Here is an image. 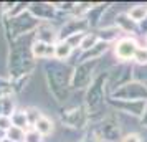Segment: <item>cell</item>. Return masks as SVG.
Here are the masks:
<instances>
[{
  "instance_id": "3957f363",
  "label": "cell",
  "mask_w": 147,
  "mask_h": 142,
  "mask_svg": "<svg viewBox=\"0 0 147 142\" xmlns=\"http://www.w3.org/2000/svg\"><path fill=\"white\" fill-rule=\"evenodd\" d=\"M101 61V60H99ZM99 61H80L73 68L71 76V88L76 91H86L98 75Z\"/></svg>"
},
{
  "instance_id": "5bb4252c",
  "label": "cell",
  "mask_w": 147,
  "mask_h": 142,
  "mask_svg": "<svg viewBox=\"0 0 147 142\" xmlns=\"http://www.w3.org/2000/svg\"><path fill=\"white\" fill-rule=\"evenodd\" d=\"M126 13L131 17V20L140 23L147 18V3H134L126 10Z\"/></svg>"
},
{
  "instance_id": "8fae6325",
  "label": "cell",
  "mask_w": 147,
  "mask_h": 142,
  "mask_svg": "<svg viewBox=\"0 0 147 142\" xmlns=\"http://www.w3.org/2000/svg\"><path fill=\"white\" fill-rule=\"evenodd\" d=\"M30 13L38 20H51L56 13L55 3H32Z\"/></svg>"
},
{
  "instance_id": "ac0fdd59",
  "label": "cell",
  "mask_w": 147,
  "mask_h": 142,
  "mask_svg": "<svg viewBox=\"0 0 147 142\" xmlns=\"http://www.w3.org/2000/svg\"><path fill=\"white\" fill-rule=\"evenodd\" d=\"M48 46H50V45L43 43V41L33 40V43H32V56H33V58H40V60H47Z\"/></svg>"
},
{
  "instance_id": "2e32d148",
  "label": "cell",
  "mask_w": 147,
  "mask_h": 142,
  "mask_svg": "<svg viewBox=\"0 0 147 142\" xmlns=\"http://www.w3.org/2000/svg\"><path fill=\"white\" fill-rule=\"evenodd\" d=\"M12 124L15 127H20V129H30V122H28L27 117V111H13L12 112Z\"/></svg>"
},
{
  "instance_id": "8992f818",
  "label": "cell",
  "mask_w": 147,
  "mask_h": 142,
  "mask_svg": "<svg viewBox=\"0 0 147 142\" xmlns=\"http://www.w3.org/2000/svg\"><path fill=\"white\" fill-rule=\"evenodd\" d=\"M109 99L116 101H147V86L139 81H129L124 86H121L117 91H114L109 96Z\"/></svg>"
},
{
  "instance_id": "9c48e42d",
  "label": "cell",
  "mask_w": 147,
  "mask_h": 142,
  "mask_svg": "<svg viewBox=\"0 0 147 142\" xmlns=\"http://www.w3.org/2000/svg\"><path fill=\"white\" fill-rule=\"evenodd\" d=\"M114 25L119 28L122 35L126 36H139V23L131 20V17L126 12H119L114 18Z\"/></svg>"
},
{
  "instance_id": "d4e9b609",
  "label": "cell",
  "mask_w": 147,
  "mask_h": 142,
  "mask_svg": "<svg viewBox=\"0 0 147 142\" xmlns=\"http://www.w3.org/2000/svg\"><path fill=\"white\" fill-rule=\"evenodd\" d=\"M12 126H13V124H12V117H10V116H5V114L0 116V131H5V132H7Z\"/></svg>"
},
{
  "instance_id": "ba28073f",
  "label": "cell",
  "mask_w": 147,
  "mask_h": 142,
  "mask_svg": "<svg viewBox=\"0 0 147 142\" xmlns=\"http://www.w3.org/2000/svg\"><path fill=\"white\" fill-rule=\"evenodd\" d=\"M88 121H89V114H88L84 104L83 106H74V108H69L63 114V122L65 126L71 129H84L86 127Z\"/></svg>"
},
{
  "instance_id": "83f0119b",
  "label": "cell",
  "mask_w": 147,
  "mask_h": 142,
  "mask_svg": "<svg viewBox=\"0 0 147 142\" xmlns=\"http://www.w3.org/2000/svg\"><path fill=\"white\" fill-rule=\"evenodd\" d=\"M144 38H146V45H147V35H146V36H144Z\"/></svg>"
},
{
  "instance_id": "7402d4cb",
  "label": "cell",
  "mask_w": 147,
  "mask_h": 142,
  "mask_svg": "<svg viewBox=\"0 0 147 142\" xmlns=\"http://www.w3.org/2000/svg\"><path fill=\"white\" fill-rule=\"evenodd\" d=\"M86 33H88V32H86ZM86 33H74V35H71V36H68L65 41L73 48L74 51H80V46H81L83 38H84V35H86Z\"/></svg>"
},
{
  "instance_id": "6da1fadb",
  "label": "cell",
  "mask_w": 147,
  "mask_h": 142,
  "mask_svg": "<svg viewBox=\"0 0 147 142\" xmlns=\"http://www.w3.org/2000/svg\"><path fill=\"white\" fill-rule=\"evenodd\" d=\"M109 93H107V71H98V75L91 83V86L84 91V108H86L89 119L99 121L106 116V111L109 108Z\"/></svg>"
},
{
  "instance_id": "484cf974",
  "label": "cell",
  "mask_w": 147,
  "mask_h": 142,
  "mask_svg": "<svg viewBox=\"0 0 147 142\" xmlns=\"http://www.w3.org/2000/svg\"><path fill=\"white\" fill-rule=\"evenodd\" d=\"M139 126L142 129H147V102H146V108H144V112L139 117Z\"/></svg>"
},
{
  "instance_id": "4fadbf2b",
  "label": "cell",
  "mask_w": 147,
  "mask_h": 142,
  "mask_svg": "<svg viewBox=\"0 0 147 142\" xmlns=\"http://www.w3.org/2000/svg\"><path fill=\"white\" fill-rule=\"evenodd\" d=\"M74 53H76V51L68 45L66 41H58V43L55 45V60L66 63V61L69 60Z\"/></svg>"
},
{
  "instance_id": "d6986e66",
  "label": "cell",
  "mask_w": 147,
  "mask_h": 142,
  "mask_svg": "<svg viewBox=\"0 0 147 142\" xmlns=\"http://www.w3.org/2000/svg\"><path fill=\"white\" fill-rule=\"evenodd\" d=\"M132 79H134V81L142 83L144 86H147V65H146V66H137V65H132Z\"/></svg>"
},
{
  "instance_id": "52a82bcc",
  "label": "cell",
  "mask_w": 147,
  "mask_h": 142,
  "mask_svg": "<svg viewBox=\"0 0 147 142\" xmlns=\"http://www.w3.org/2000/svg\"><path fill=\"white\" fill-rule=\"evenodd\" d=\"M147 101H116V99H109L107 104L109 108H113L117 114L121 116H131L134 119H139L144 108H146Z\"/></svg>"
},
{
  "instance_id": "5b68a950",
  "label": "cell",
  "mask_w": 147,
  "mask_h": 142,
  "mask_svg": "<svg viewBox=\"0 0 147 142\" xmlns=\"http://www.w3.org/2000/svg\"><path fill=\"white\" fill-rule=\"evenodd\" d=\"M129 81H132V65L116 63L107 71V93H109V96Z\"/></svg>"
},
{
  "instance_id": "cb8c5ba5",
  "label": "cell",
  "mask_w": 147,
  "mask_h": 142,
  "mask_svg": "<svg viewBox=\"0 0 147 142\" xmlns=\"http://www.w3.org/2000/svg\"><path fill=\"white\" fill-rule=\"evenodd\" d=\"M121 142H144V139H142V134L134 132V131H129V132H124Z\"/></svg>"
},
{
  "instance_id": "30bf717a",
  "label": "cell",
  "mask_w": 147,
  "mask_h": 142,
  "mask_svg": "<svg viewBox=\"0 0 147 142\" xmlns=\"http://www.w3.org/2000/svg\"><path fill=\"white\" fill-rule=\"evenodd\" d=\"M35 40L43 41L47 45L58 43V30L53 28L50 23H40V27L35 30Z\"/></svg>"
},
{
  "instance_id": "9a60e30c",
  "label": "cell",
  "mask_w": 147,
  "mask_h": 142,
  "mask_svg": "<svg viewBox=\"0 0 147 142\" xmlns=\"http://www.w3.org/2000/svg\"><path fill=\"white\" fill-rule=\"evenodd\" d=\"M33 129H35V131H38L43 137H48V135L53 134L55 124H53V121H51L48 116H41L40 119L36 121V124L33 126Z\"/></svg>"
},
{
  "instance_id": "ffe728a7",
  "label": "cell",
  "mask_w": 147,
  "mask_h": 142,
  "mask_svg": "<svg viewBox=\"0 0 147 142\" xmlns=\"http://www.w3.org/2000/svg\"><path fill=\"white\" fill-rule=\"evenodd\" d=\"M25 132H27V131H23V129H20V127H15V126H12V127L8 129L5 134H7L8 141L23 142V141H25Z\"/></svg>"
},
{
  "instance_id": "603a6c76",
  "label": "cell",
  "mask_w": 147,
  "mask_h": 142,
  "mask_svg": "<svg viewBox=\"0 0 147 142\" xmlns=\"http://www.w3.org/2000/svg\"><path fill=\"white\" fill-rule=\"evenodd\" d=\"M23 142H43V135L38 131H35L33 127H30L25 132V141Z\"/></svg>"
},
{
  "instance_id": "277c9868",
  "label": "cell",
  "mask_w": 147,
  "mask_h": 142,
  "mask_svg": "<svg viewBox=\"0 0 147 142\" xmlns=\"http://www.w3.org/2000/svg\"><path fill=\"white\" fill-rule=\"evenodd\" d=\"M139 50V43L136 36H121L119 40L111 46V53H113L114 60L117 63H124V65H132L134 55Z\"/></svg>"
},
{
  "instance_id": "e0dca14e",
  "label": "cell",
  "mask_w": 147,
  "mask_h": 142,
  "mask_svg": "<svg viewBox=\"0 0 147 142\" xmlns=\"http://www.w3.org/2000/svg\"><path fill=\"white\" fill-rule=\"evenodd\" d=\"M99 41V38H98V35H96V30H89L86 35H84V38H83V43H81V46H80V51L81 53H84V51H89L91 48L96 45Z\"/></svg>"
},
{
  "instance_id": "7a4b0ae2",
  "label": "cell",
  "mask_w": 147,
  "mask_h": 142,
  "mask_svg": "<svg viewBox=\"0 0 147 142\" xmlns=\"http://www.w3.org/2000/svg\"><path fill=\"white\" fill-rule=\"evenodd\" d=\"M122 135H124L122 126L116 111L99 119L93 131L94 142H121Z\"/></svg>"
},
{
  "instance_id": "44dd1931",
  "label": "cell",
  "mask_w": 147,
  "mask_h": 142,
  "mask_svg": "<svg viewBox=\"0 0 147 142\" xmlns=\"http://www.w3.org/2000/svg\"><path fill=\"white\" fill-rule=\"evenodd\" d=\"M132 65H137V66H146L147 65V46H139V50L134 55Z\"/></svg>"
},
{
  "instance_id": "4316f807",
  "label": "cell",
  "mask_w": 147,
  "mask_h": 142,
  "mask_svg": "<svg viewBox=\"0 0 147 142\" xmlns=\"http://www.w3.org/2000/svg\"><path fill=\"white\" fill-rule=\"evenodd\" d=\"M147 35V18L139 23V36H146Z\"/></svg>"
},
{
  "instance_id": "7c38bea8",
  "label": "cell",
  "mask_w": 147,
  "mask_h": 142,
  "mask_svg": "<svg viewBox=\"0 0 147 142\" xmlns=\"http://www.w3.org/2000/svg\"><path fill=\"white\" fill-rule=\"evenodd\" d=\"M96 35L101 41L104 43H109V45H114L116 41L119 40L121 36H124L122 32L116 25H109V27H102V28H98L96 30Z\"/></svg>"
}]
</instances>
